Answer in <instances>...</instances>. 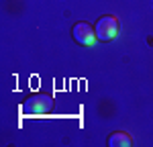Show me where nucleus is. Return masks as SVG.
Returning a JSON list of instances; mask_svg holds the SVG:
<instances>
[{"label":"nucleus","instance_id":"obj_1","mask_svg":"<svg viewBox=\"0 0 153 147\" xmlns=\"http://www.w3.org/2000/svg\"><path fill=\"white\" fill-rule=\"evenodd\" d=\"M23 112L29 117H43L53 110V98L47 94H33L23 102Z\"/></svg>","mask_w":153,"mask_h":147},{"label":"nucleus","instance_id":"obj_2","mask_svg":"<svg viewBox=\"0 0 153 147\" xmlns=\"http://www.w3.org/2000/svg\"><path fill=\"white\" fill-rule=\"evenodd\" d=\"M94 31H96V39L98 41H112L120 33V23H118V19L106 14V16H100L96 21Z\"/></svg>","mask_w":153,"mask_h":147},{"label":"nucleus","instance_id":"obj_3","mask_svg":"<svg viewBox=\"0 0 153 147\" xmlns=\"http://www.w3.org/2000/svg\"><path fill=\"white\" fill-rule=\"evenodd\" d=\"M71 37H74V41H76L78 45L90 47V45H94V41H96V31H94L92 24H88L86 21H80V23L74 24Z\"/></svg>","mask_w":153,"mask_h":147},{"label":"nucleus","instance_id":"obj_4","mask_svg":"<svg viewBox=\"0 0 153 147\" xmlns=\"http://www.w3.org/2000/svg\"><path fill=\"white\" fill-rule=\"evenodd\" d=\"M106 145L108 147H131L133 145V137L127 135V133H123V131H117V133H112L108 137Z\"/></svg>","mask_w":153,"mask_h":147}]
</instances>
